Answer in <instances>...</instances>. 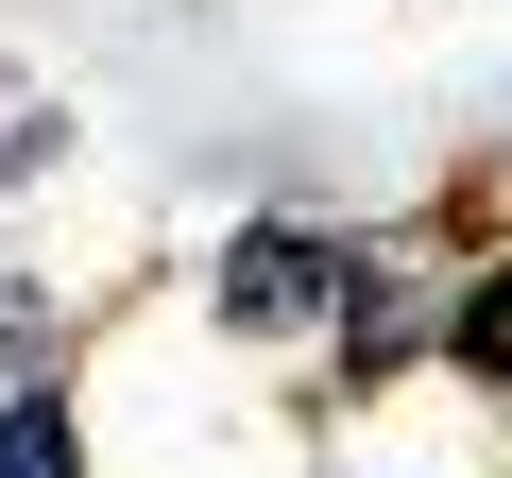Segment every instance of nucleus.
Returning a JSON list of instances; mask_svg holds the SVG:
<instances>
[{
    "instance_id": "obj_1",
    "label": "nucleus",
    "mask_w": 512,
    "mask_h": 478,
    "mask_svg": "<svg viewBox=\"0 0 512 478\" xmlns=\"http://www.w3.org/2000/svg\"><path fill=\"white\" fill-rule=\"evenodd\" d=\"M342 291H359V239L342 222H291V205H256L222 257H205V308L239 325V342H291V325H342Z\"/></svg>"
},
{
    "instance_id": "obj_2",
    "label": "nucleus",
    "mask_w": 512,
    "mask_h": 478,
    "mask_svg": "<svg viewBox=\"0 0 512 478\" xmlns=\"http://www.w3.org/2000/svg\"><path fill=\"white\" fill-rule=\"evenodd\" d=\"M444 359H461L478 393H512V239H495V257H461V291H444Z\"/></svg>"
},
{
    "instance_id": "obj_3",
    "label": "nucleus",
    "mask_w": 512,
    "mask_h": 478,
    "mask_svg": "<svg viewBox=\"0 0 512 478\" xmlns=\"http://www.w3.org/2000/svg\"><path fill=\"white\" fill-rule=\"evenodd\" d=\"M0 478H86V410H69V376H18V393H0Z\"/></svg>"
}]
</instances>
